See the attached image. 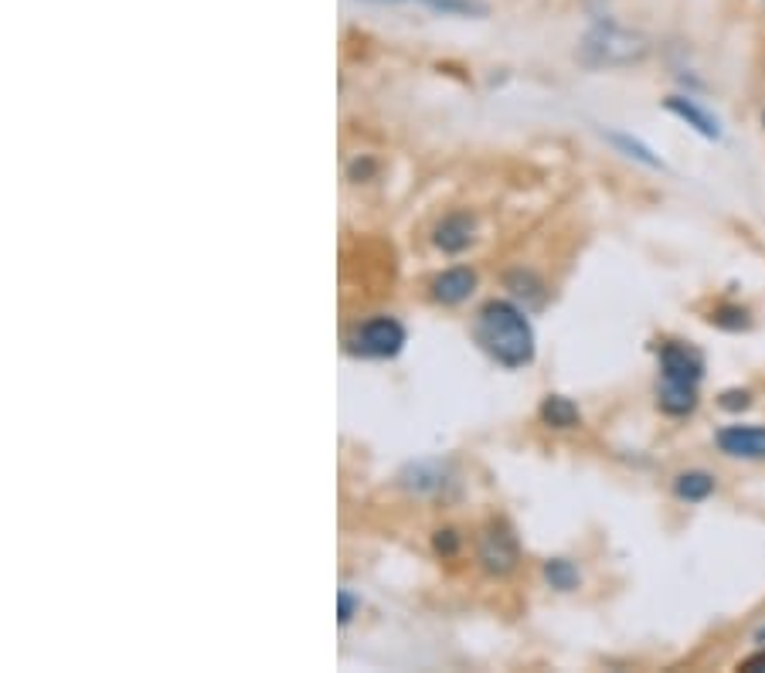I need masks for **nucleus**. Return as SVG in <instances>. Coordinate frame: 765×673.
I'll return each mask as SVG.
<instances>
[{"mask_svg": "<svg viewBox=\"0 0 765 673\" xmlns=\"http://www.w3.org/2000/svg\"><path fill=\"white\" fill-rule=\"evenodd\" d=\"M476 341L501 368H527L534 361V327L511 300H490L476 317Z\"/></svg>", "mask_w": 765, "mask_h": 673, "instance_id": "1", "label": "nucleus"}, {"mask_svg": "<svg viewBox=\"0 0 765 673\" xmlns=\"http://www.w3.org/2000/svg\"><path fill=\"white\" fill-rule=\"evenodd\" d=\"M704 381V358L697 348L667 341L661 348V384H657V405L671 419H687L697 409V388Z\"/></svg>", "mask_w": 765, "mask_h": 673, "instance_id": "2", "label": "nucleus"}, {"mask_svg": "<svg viewBox=\"0 0 765 673\" xmlns=\"http://www.w3.org/2000/svg\"><path fill=\"white\" fill-rule=\"evenodd\" d=\"M650 54V41L616 21H598L582 38V62L592 69H623L636 66Z\"/></svg>", "mask_w": 765, "mask_h": 673, "instance_id": "3", "label": "nucleus"}, {"mask_svg": "<svg viewBox=\"0 0 765 673\" xmlns=\"http://www.w3.org/2000/svg\"><path fill=\"white\" fill-rule=\"evenodd\" d=\"M405 348V327L395 317H371L351 333V354L389 361Z\"/></svg>", "mask_w": 765, "mask_h": 673, "instance_id": "4", "label": "nucleus"}, {"mask_svg": "<svg viewBox=\"0 0 765 673\" xmlns=\"http://www.w3.org/2000/svg\"><path fill=\"white\" fill-rule=\"evenodd\" d=\"M517 538L507 528H490L480 538V565L490 575H507L517 569Z\"/></svg>", "mask_w": 765, "mask_h": 673, "instance_id": "5", "label": "nucleus"}, {"mask_svg": "<svg viewBox=\"0 0 765 673\" xmlns=\"http://www.w3.org/2000/svg\"><path fill=\"white\" fill-rule=\"evenodd\" d=\"M715 442L732 460H765V425H725Z\"/></svg>", "mask_w": 765, "mask_h": 673, "instance_id": "6", "label": "nucleus"}, {"mask_svg": "<svg viewBox=\"0 0 765 673\" xmlns=\"http://www.w3.org/2000/svg\"><path fill=\"white\" fill-rule=\"evenodd\" d=\"M664 109L667 112H674V117L681 120V123H687L694 133H701L704 140H722V123H718V117H712V112H707L697 99H691V96H667L664 99Z\"/></svg>", "mask_w": 765, "mask_h": 673, "instance_id": "7", "label": "nucleus"}, {"mask_svg": "<svg viewBox=\"0 0 765 673\" xmlns=\"http://www.w3.org/2000/svg\"><path fill=\"white\" fill-rule=\"evenodd\" d=\"M476 290V272L473 269H450L443 275H435L432 283V300L443 307H460L463 300H470Z\"/></svg>", "mask_w": 765, "mask_h": 673, "instance_id": "8", "label": "nucleus"}, {"mask_svg": "<svg viewBox=\"0 0 765 673\" xmlns=\"http://www.w3.org/2000/svg\"><path fill=\"white\" fill-rule=\"evenodd\" d=\"M473 242V218L470 214H450V218H443L440 221V229H435V245H440L443 252H450V255H456V252H463L466 245Z\"/></svg>", "mask_w": 765, "mask_h": 673, "instance_id": "9", "label": "nucleus"}, {"mask_svg": "<svg viewBox=\"0 0 765 673\" xmlns=\"http://www.w3.org/2000/svg\"><path fill=\"white\" fill-rule=\"evenodd\" d=\"M402 486L412 493H435L446 486V470L440 463H415L402 473Z\"/></svg>", "mask_w": 765, "mask_h": 673, "instance_id": "10", "label": "nucleus"}, {"mask_svg": "<svg viewBox=\"0 0 765 673\" xmlns=\"http://www.w3.org/2000/svg\"><path fill=\"white\" fill-rule=\"evenodd\" d=\"M712 493H715V476L704 470H687V473H677L674 480V496L684 503H701Z\"/></svg>", "mask_w": 765, "mask_h": 673, "instance_id": "11", "label": "nucleus"}, {"mask_svg": "<svg viewBox=\"0 0 765 673\" xmlns=\"http://www.w3.org/2000/svg\"><path fill=\"white\" fill-rule=\"evenodd\" d=\"M541 422L552 429H575L582 422V412L572 399L565 395H548L541 402Z\"/></svg>", "mask_w": 765, "mask_h": 673, "instance_id": "12", "label": "nucleus"}, {"mask_svg": "<svg viewBox=\"0 0 765 673\" xmlns=\"http://www.w3.org/2000/svg\"><path fill=\"white\" fill-rule=\"evenodd\" d=\"M422 4L446 18H486L490 14L486 0H422Z\"/></svg>", "mask_w": 765, "mask_h": 673, "instance_id": "13", "label": "nucleus"}, {"mask_svg": "<svg viewBox=\"0 0 765 673\" xmlns=\"http://www.w3.org/2000/svg\"><path fill=\"white\" fill-rule=\"evenodd\" d=\"M544 579H548V585L558 592H572V589H578L582 572L572 565L568 558H552V561H544Z\"/></svg>", "mask_w": 765, "mask_h": 673, "instance_id": "14", "label": "nucleus"}, {"mask_svg": "<svg viewBox=\"0 0 765 673\" xmlns=\"http://www.w3.org/2000/svg\"><path fill=\"white\" fill-rule=\"evenodd\" d=\"M610 143L613 147H620L626 157H633V160H640V163H646V167H653V171H664V160L653 153L646 143H640V140H633V137H626V133H610Z\"/></svg>", "mask_w": 765, "mask_h": 673, "instance_id": "15", "label": "nucleus"}, {"mask_svg": "<svg viewBox=\"0 0 765 673\" xmlns=\"http://www.w3.org/2000/svg\"><path fill=\"white\" fill-rule=\"evenodd\" d=\"M712 323L722 330H748L752 327V313L745 307H718L712 313Z\"/></svg>", "mask_w": 765, "mask_h": 673, "instance_id": "16", "label": "nucleus"}, {"mask_svg": "<svg viewBox=\"0 0 765 673\" xmlns=\"http://www.w3.org/2000/svg\"><path fill=\"white\" fill-rule=\"evenodd\" d=\"M718 405H722L725 412H742V409L752 405V391H748V388H728V391H722Z\"/></svg>", "mask_w": 765, "mask_h": 673, "instance_id": "17", "label": "nucleus"}, {"mask_svg": "<svg viewBox=\"0 0 765 673\" xmlns=\"http://www.w3.org/2000/svg\"><path fill=\"white\" fill-rule=\"evenodd\" d=\"M361 609V599L354 595V592H348V589H341L338 592V623L341 626H348L351 620H354V612Z\"/></svg>", "mask_w": 765, "mask_h": 673, "instance_id": "18", "label": "nucleus"}, {"mask_svg": "<svg viewBox=\"0 0 765 673\" xmlns=\"http://www.w3.org/2000/svg\"><path fill=\"white\" fill-rule=\"evenodd\" d=\"M435 551H440V554H453L456 551V534L453 531H440V538H435Z\"/></svg>", "mask_w": 765, "mask_h": 673, "instance_id": "19", "label": "nucleus"}, {"mask_svg": "<svg viewBox=\"0 0 765 673\" xmlns=\"http://www.w3.org/2000/svg\"><path fill=\"white\" fill-rule=\"evenodd\" d=\"M738 670H748V673H755V670H765V650H758L755 656L742 660V663H738Z\"/></svg>", "mask_w": 765, "mask_h": 673, "instance_id": "20", "label": "nucleus"}, {"mask_svg": "<svg viewBox=\"0 0 765 673\" xmlns=\"http://www.w3.org/2000/svg\"><path fill=\"white\" fill-rule=\"evenodd\" d=\"M364 4H381V8H385V4H405V0H364Z\"/></svg>", "mask_w": 765, "mask_h": 673, "instance_id": "21", "label": "nucleus"}, {"mask_svg": "<svg viewBox=\"0 0 765 673\" xmlns=\"http://www.w3.org/2000/svg\"><path fill=\"white\" fill-rule=\"evenodd\" d=\"M762 4H765V0H762Z\"/></svg>", "mask_w": 765, "mask_h": 673, "instance_id": "22", "label": "nucleus"}, {"mask_svg": "<svg viewBox=\"0 0 765 673\" xmlns=\"http://www.w3.org/2000/svg\"><path fill=\"white\" fill-rule=\"evenodd\" d=\"M762 636H765V633H762Z\"/></svg>", "mask_w": 765, "mask_h": 673, "instance_id": "23", "label": "nucleus"}]
</instances>
